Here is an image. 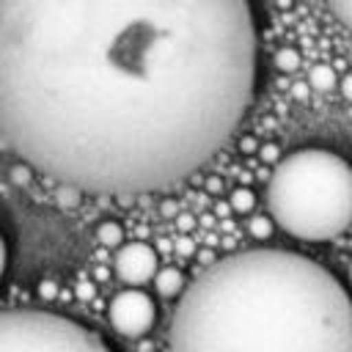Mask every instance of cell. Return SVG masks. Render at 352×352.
<instances>
[{
	"label": "cell",
	"mask_w": 352,
	"mask_h": 352,
	"mask_svg": "<svg viewBox=\"0 0 352 352\" xmlns=\"http://www.w3.org/2000/svg\"><path fill=\"white\" fill-rule=\"evenodd\" d=\"M38 294H41L44 300H52V297L58 294V286H55L52 280H41V286H38Z\"/></svg>",
	"instance_id": "cell-22"
},
{
	"label": "cell",
	"mask_w": 352,
	"mask_h": 352,
	"mask_svg": "<svg viewBox=\"0 0 352 352\" xmlns=\"http://www.w3.org/2000/svg\"><path fill=\"white\" fill-rule=\"evenodd\" d=\"M77 297H82V300H91V297H94V286H91L88 280H82V283L77 286Z\"/></svg>",
	"instance_id": "cell-25"
},
{
	"label": "cell",
	"mask_w": 352,
	"mask_h": 352,
	"mask_svg": "<svg viewBox=\"0 0 352 352\" xmlns=\"http://www.w3.org/2000/svg\"><path fill=\"white\" fill-rule=\"evenodd\" d=\"M292 96H294V99H300V102H305V99L311 96L308 82H294V85H292Z\"/></svg>",
	"instance_id": "cell-19"
},
{
	"label": "cell",
	"mask_w": 352,
	"mask_h": 352,
	"mask_svg": "<svg viewBox=\"0 0 352 352\" xmlns=\"http://www.w3.org/2000/svg\"><path fill=\"white\" fill-rule=\"evenodd\" d=\"M300 63H302V58H300V52H297L294 47H280V50L275 52V66H278L283 74L297 72V69H300Z\"/></svg>",
	"instance_id": "cell-11"
},
{
	"label": "cell",
	"mask_w": 352,
	"mask_h": 352,
	"mask_svg": "<svg viewBox=\"0 0 352 352\" xmlns=\"http://www.w3.org/2000/svg\"><path fill=\"white\" fill-rule=\"evenodd\" d=\"M336 82H338L336 69L330 63H316L308 74V88L311 91H330V88H336Z\"/></svg>",
	"instance_id": "cell-8"
},
{
	"label": "cell",
	"mask_w": 352,
	"mask_h": 352,
	"mask_svg": "<svg viewBox=\"0 0 352 352\" xmlns=\"http://www.w3.org/2000/svg\"><path fill=\"white\" fill-rule=\"evenodd\" d=\"M256 63L245 0H0V140L80 195L160 192L228 143Z\"/></svg>",
	"instance_id": "cell-1"
},
{
	"label": "cell",
	"mask_w": 352,
	"mask_h": 352,
	"mask_svg": "<svg viewBox=\"0 0 352 352\" xmlns=\"http://www.w3.org/2000/svg\"><path fill=\"white\" fill-rule=\"evenodd\" d=\"M154 289L160 297H179L184 292V275L176 267H162L154 275Z\"/></svg>",
	"instance_id": "cell-7"
},
{
	"label": "cell",
	"mask_w": 352,
	"mask_h": 352,
	"mask_svg": "<svg viewBox=\"0 0 352 352\" xmlns=\"http://www.w3.org/2000/svg\"><path fill=\"white\" fill-rule=\"evenodd\" d=\"M338 85H341V96H344L346 102H352V72H346Z\"/></svg>",
	"instance_id": "cell-20"
},
{
	"label": "cell",
	"mask_w": 352,
	"mask_h": 352,
	"mask_svg": "<svg viewBox=\"0 0 352 352\" xmlns=\"http://www.w3.org/2000/svg\"><path fill=\"white\" fill-rule=\"evenodd\" d=\"M258 157L267 165H278L280 162V146L278 143H264V146H258Z\"/></svg>",
	"instance_id": "cell-14"
},
{
	"label": "cell",
	"mask_w": 352,
	"mask_h": 352,
	"mask_svg": "<svg viewBox=\"0 0 352 352\" xmlns=\"http://www.w3.org/2000/svg\"><path fill=\"white\" fill-rule=\"evenodd\" d=\"M248 231H250V236L253 239H270L272 236V231H275V223L267 217V214H258V217H253L250 223H248Z\"/></svg>",
	"instance_id": "cell-12"
},
{
	"label": "cell",
	"mask_w": 352,
	"mask_h": 352,
	"mask_svg": "<svg viewBox=\"0 0 352 352\" xmlns=\"http://www.w3.org/2000/svg\"><path fill=\"white\" fill-rule=\"evenodd\" d=\"M176 226L190 236V231L195 228V217H192V214H176Z\"/></svg>",
	"instance_id": "cell-18"
},
{
	"label": "cell",
	"mask_w": 352,
	"mask_h": 352,
	"mask_svg": "<svg viewBox=\"0 0 352 352\" xmlns=\"http://www.w3.org/2000/svg\"><path fill=\"white\" fill-rule=\"evenodd\" d=\"M168 352H352V294L294 250H239L179 294Z\"/></svg>",
	"instance_id": "cell-2"
},
{
	"label": "cell",
	"mask_w": 352,
	"mask_h": 352,
	"mask_svg": "<svg viewBox=\"0 0 352 352\" xmlns=\"http://www.w3.org/2000/svg\"><path fill=\"white\" fill-rule=\"evenodd\" d=\"M270 220L302 242H324L352 226V162L330 148H297L267 182Z\"/></svg>",
	"instance_id": "cell-3"
},
{
	"label": "cell",
	"mask_w": 352,
	"mask_h": 352,
	"mask_svg": "<svg viewBox=\"0 0 352 352\" xmlns=\"http://www.w3.org/2000/svg\"><path fill=\"white\" fill-rule=\"evenodd\" d=\"M107 319L116 333L126 338H140L154 327L157 305L143 289H124L110 300Z\"/></svg>",
	"instance_id": "cell-5"
},
{
	"label": "cell",
	"mask_w": 352,
	"mask_h": 352,
	"mask_svg": "<svg viewBox=\"0 0 352 352\" xmlns=\"http://www.w3.org/2000/svg\"><path fill=\"white\" fill-rule=\"evenodd\" d=\"M176 253H182V256H192V253H195V242H192V236H179V239H176Z\"/></svg>",
	"instance_id": "cell-17"
},
{
	"label": "cell",
	"mask_w": 352,
	"mask_h": 352,
	"mask_svg": "<svg viewBox=\"0 0 352 352\" xmlns=\"http://www.w3.org/2000/svg\"><path fill=\"white\" fill-rule=\"evenodd\" d=\"M96 239L104 245V248H121L124 245V228H121V223H116V220H102L99 226H96Z\"/></svg>",
	"instance_id": "cell-9"
},
{
	"label": "cell",
	"mask_w": 352,
	"mask_h": 352,
	"mask_svg": "<svg viewBox=\"0 0 352 352\" xmlns=\"http://www.w3.org/2000/svg\"><path fill=\"white\" fill-rule=\"evenodd\" d=\"M8 176H11V182L16 184V187H25L30 179H33V170L25 165V162H16V165H11V170H8Z\"/></svg>",
	"instance_id": "cell-13"
},
{
	"label": "cell",
	"mask_w": 352,
	"mask_h": 352,
	"mask_svg": "<svg viewBox=\"0 0 352 352\" xmlns=\"http://www.w3.org/2000/svg\"><path fill=\"white\" fill-rule=\"evenodd\" d=\"M6 264H8V245H6V236H3V231H0V278H3V272H6Z\"/></svg>",
	"instance_id": "cell-23"
},
{
	"label": "cell",
	"mask_w": 352,
	"mask_h": 352,
	"mask_svg": "<svg viewBox=\"0 0 352 352\" xmlns=\"http://www.w3.org/2000/svg\"><path fill=\"white\" fill-rule=\"evenodd\" d=\"M206 190L217 195V192L223 190V179H220V176H209V179H206Z\"/></svg>",
	"instance_id": "cell-24"
},
{
	"label": "cell",
	"mask_w": 352,
	"mask_h": 352,
	"mask_svg": "<svg viewBox=\"0 0 352 352\" xmlns=\"http://www.w3.org/2000/svg\"><path fill=\"white\" fill-rule=\"evenodd\" d=\"M253 148H256V143H253V138H248V135H245V138L239 140V151H242V154H250Z\"/></svg>",
	"instance_id": "cell-26"
},
{
	"label": "cell",
	"mask_w": 352,
	"mask_h": 352,
	"mask_svg": "<svg viewBox=\"0 0 352 352\" xmlns=\"http://www.w3.org/2000/svg\"><path fill=\"white\" fill-rule=\"evenodd\" d=\"M176 212H179V206H176L173 198H165V201L160 204V214H165V217H176Z\"/></svg>",
	"instance_id": "cell-21"
},
{
	"label": "cell",
	"mask_w": 352,
	"mask_h": 352,
	"mask_svg": "<svg viewBox=\"0 0 352 352\" xmlns=\"http://www.w3.org/2000/svg\"><path fill=\"white\" fill-rule=\"evenodd\" d=\"M228 206H231L236 214H248V212H253V206H256V192H253L250 187H236V190H231Z\"/></svg>",
	"instance_id": "cell-10"
},
{
	"label": "cell",
	"mask_w": 352,
	"mask_h": 352,
	"mask_svg": "<svg viewBox=\"0 0 352 352\" xmlns=\"http://www.w3.org/2000/svg\"><path fill=\"white\" fill-rule=\"evenodd\" d=\"M349 294H352V261H349Z\"/></svg>",
	"instance_id": "cell-27"
},
{
	"label": "cell",
	"mask_w": 352,
	"mask_h": 352,
	"mask_svg": "<svg viewBox=\"0 0 352 352\" xmlns=\"http://www.w3.org/2000/svg\"><path fill=\"white\" fill-rule=\"evenodd\" d=\"M113 270L124 283L135 289V286L154 280L160 270V258L148 242H124L113 256Z\"/></svg>",
	"instance_id": "cell-6"
},
{
	"label": "cell",
	"mask_w": 352,
	"mask_h": 352,
	"mask_svg": "<svg viewBox=\"0 0 352 352\" xmlns=\"http://www.w3.org/2000/svg\"><path fill=\"white\" fill-rule=\"evenodd\" d=\"M330 11L336 14V19H341L352 30V3H330Z\"/></svg>",
	"instance_id": "cell-16"
},
{
	"label": "cell",
	"mask_w": 352,
	"mask_h": 352,
	"mask_svg": "<svg viewBox=\"0 0 352 352\" xmlns=\"http://www.w3.org/2000/svg\"><path fill=\"white\" fill-rule=\"evenodd\" d=\"M0 352H116L88 324L47 308L0 311Z\"/></svg>",
	"instance_id": "cell-4"
},
{
	"label": "cell",
	"mask_w": 352,
	"mask_h": 352,
	"mask_svg": "<svg viewBox=\"0 0 352 352\" xmlns=\"http://www.w3.org/2000/svg\"><path fill=\"white\" fill-rule=\"evenodd\" d=\"M58 204H60L63 209H72V206L80 204V192L72 190V187H58Z\"/></svg>",
	"instance_id": "cell-15"
}]
</instances>
